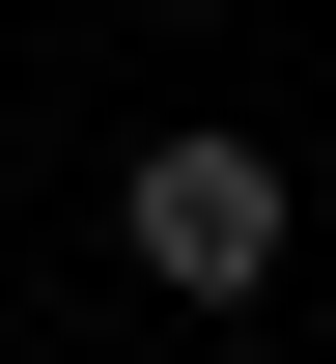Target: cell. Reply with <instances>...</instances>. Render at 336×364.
<instances>
[{
	"mask_svg": "<svg viewBox=\"0 0 336 364\" xmlns=\"http://www.w3.org/2000/svg\"><path fill=\"white\" fill-rule=\"evenodd\" d=\"M112 252H141L168 309H252V280H281V140H141V168H112Z\"/></svg>",
	"mask_w": 336,
	"mask_h": 364,
	"instance_id": "1",
	"label": "cell"
}]
</instances>
